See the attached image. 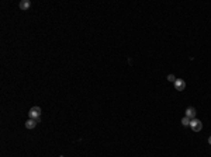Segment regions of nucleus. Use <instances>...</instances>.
<instances>
[{
	"label": "nucleus",
	"instance_id": "9",
	"mask_svg": "<svg viewBox=\"0 0 211 157\" xmlns=\"http://www.w3.org/2000/svg\"><path fill=\"white\" fill-rule=\"evenodd\" d=\"M208 143L211 144V136H210V138H208Z\"/></svg>",
	"mask_w": 211,
	"mask_h": 157
},
{
	"label": "nucleus",
	"instance_id": "5",
	"mask_svg": "<svg viewBox=\"0 0 211 157\" xmlns=\"http://www.w3.org/2000/svg\"><path fill=\"white\" fill-rule=\"evenodd\" d=\"M37 123H38V121H35V119H28L26 122V128L27 129H34V128L37 126Z\"/></svg>",
	"mask_w": 211,
	"mask_h": 157
},
{
	"label": "nucleus",
	"instance_id": "4",
	"mask_svg": "<svg viewBox=\"0 0 211 157\" xmlns=\"http://www.w3.org/2000/svg\"><path fill=\"white\" fill-rule=\"evenodd\" d=\"M186 117L190 118V119H194V118H196V109H194L193 107H189V108L186 109Z\"/></svg>",
	"mask_w": 211,
	"mask_h": 157
},
{
	"label": "nucleus",
	"instance_id": "2",
	"mask_svg": "<svg viewBox=\"0 0 211 157\" xmlns=\"http://www.w3.org/2000/svg\"><path fill=\"white\" fill-rule=\"evenodd\" d=\"M190 128L193 129L194 132H200L203 129V123H201V121H198V119H191L190 121Z\"/></svg>",
	"mask_w": 211,
	"mask_h": 157
},
{
	"label": "nucleus",
	"instance_id": "6",
	"mask_svg": "<svg viewBox=\"0 0 211 157\" xmlns=\"http://www.w3.org/2000/svg\"><path fill=\"white\" fill-rule=\"evenodd\" d=\"M31 7V1L30 0H23V1H20V9L21 10H28Z\"/></svg>",
	"mask_w": 211,
	"mask_h": 157
},
{
	"label": "nucleus",
	"instance_id": "7",
	"mask_svg": "<svg viewBox=\"0 0 211 157\" xmlns=\"http://www.w3.org/2000/svg\"><path fill=\"white\" fill-rule=\"evenodd\" d=\"M190 118H187V117H185L183 119H182V123H183V126H190Z\"/></svg>",
	"mask_w": 211,
	"mask_h": 157
},
{
	"label": "nucleus",
	"instance_id": "1",
	"mask_svg": "<svg viewBox=\"0 0 211 157\" xmlns=\"http://www.w3.org/2000/svg\"><path fill=\"white\" fill-rule=\"evenodd\" d=\"M41 114H42V111H41L40 107H32V108L30 109V112H28V117H30V119H35V121L40 122Z\"/></svg>",
	"mask_w": 211,
	"mask_h": 157
},
{
	"label": "nucleus",
	"instance_id": "3",
	"mask_svg": "<svg viewBox=\"0 0 211 157\" xmlns=\"http://www.w3.org/2000/svg\"><path fill=\"white\" fill-rule=\"evenodd\" d=\"M173 84H174V89H176L177 91H183L186 89V81L182 80V78H176V81H174Z\"/></svg>",
	"mask_w": 211,
	"mask_h": 157
},
{
	"label": "nucleus",
	"instance_id": "8",
	"mask_svg": "<svg viewBox=\"0 0 211 157\" xmlns=\"http://www.w3.org/2000/svg\"><path fill=\"white\" fill-rule=\"evenodd\" d=\"M168 80H169V81H173V83H174V81H176V77H174L173 74H169V76H168Z\"/></svg>",
	"mask_w": 211,
	"mask_h": 157
}]
</instances>
